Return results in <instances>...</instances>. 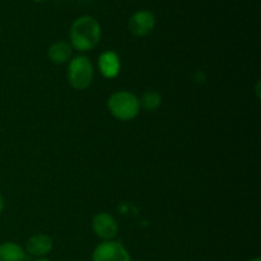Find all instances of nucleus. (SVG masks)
<instances>
[{
    "label": "nucleus",
    "instance_id": "obj_1",
    "mask_svg": "<svg viewBox=\"0 0 261 261\" xmlns=\"http://www.w3.org/2000/svg\"><path fill=\"white\" fill-rule=\"evenodd\" d=\"M101 24L91 15L76 18L70 27V42L78 51H91L101 41Z\"/></svg>",
    "mask_w": 261,
    "mask_h": 261
},
{
    "label": "nucleus",
    "instance_id": "obj_2",
    "mask_svg": "<svg viewBox=\"0 0 261 261\" xmlns=\"http://www.w3.org/2000/svg\"><path fill=\"white\" fill-rule=\"evenodd\" d=\"M107 107L111 115L121 121H129L139 114L140 103L135 94L127 91L115 92L107 102Z\"/></svg>",
    "mask_w": 261,
    "mask_h": 261
},
{
    "label": "nucleus",
    "instance_id": "obj_3",
    "mask_svg": "<svg viewBox=\"0 0 261 261\" xmlns=\"http://www.w3.org/2000/svg\"><path fill=\"white\" fill-rule=\"evenodd\" d=\"M94 70L91 60L87 56H75L68 66V81L76 91H84L93 82Z\"/></svg>",
    "mask_w": 261,
    "mask_h": 261
},
{
    "label": "nucleus",
    "instance_id": "obj_4",
    "mask_svg": "<svg viewBox=\"0 0 261 261\" xmlns=\"http://www.w3.org/2000/svg\"><path fill=\"white\" fill-rule=\"evenodd\" d=\"M92 261H132V256L120 242L105 241L94 249Z\"/></svg>",
    "mask_w": 261,
    "mask_h": 261
},
{
    "label": "nucleus",
    "instance_id": "obj_5",
    "mask_svg": "<svg viewBox=\"0 0 261 261\" xmlns=\"http://www.w3.org/2000/svg\"><path fill=\"white\" fill-rule=\"evenodd\" d=\"M132 35L137 37H145L153 32L155 27V17L149 10H138L130 17L127 23Z\"/></svg>",
    "mask_w": 261,
    "mask_h": 261
},
{
    "label": "nucleus",
    "instance_id": "obj_6",
    "mask_svg": "<svg viewBox=\"0 0 261 261\" xmlns=\"http://www.w3.org/2000/svg\"><path fill=\"white\" fill-rule=\"evenodd\" d=\"M92 226H93L94 233L105 241H112L119 232L116 219L111 214L105 213V212L94 216Z\"/></svg>",
    "mask_w": 261,
    "mask_h": 261
},
{
    "label": "nucleus",
    "instance_id": "obj_7",
    "mask_svg": "<svg viewBox=\"0 0 261 261\" xmlns=\"http://www.w3.org/2000/svg\"><path fill=\"white\" fill-rule=\"evenodd\" d=\"M54 242L53 239L47 234H35V236L31 237L30 240L25 244V251L28 255L33 257H37V259H42L46 255H48L53 250Z\"/></svg>",
    "mask_w": 261,
    "mask_h": 261
},
{
    "label": "nucleus",
    "instance_id": "obj_8",
    "mask_svg": "<svg viewBox=\"0 0 261 261\" xmlns=\"http://www.w3.org/2000/svg\"><path fill=\"white\" fill-rule=\"evenodd\" d=\"M98 68L105 78L111 79L117 76V74L120 73V68H121L119 55L115 51H105V53H102L98 59Z\"/></svg>",
    "mask_w": 261,
    "mask_h": 261
},
{
    "label": "nucleus",
    "instance_id": "obj_9",
    "mask_svg": "<svg viewBox=\"0 0 261 261\" xmlns=\"http://www.w3.org/2000/svg\"><path fill=\"white\" fill-rule=\"evenodd\" d=\"M71 53H73V48L68 42L59 41L50 46L47 55L54 64H64L71 58Z\"/></svg>",
    "mask_w": 261,
    "mask_h": 261
},
{
    "label": "nucleus",
    "instance_id": "obj_10",
    "mask_svg": "<svg viewBox=\"0 0 261 261\" xmlns=\"http://www.w3.org/2000/svg\"><path fill=\"white\" fill-rule=\"evenodd\" d=\"M25 251L14 242L0 245V261H24Z\"/></svg>",
    "mask_w": 261,
    "mask_h": 261
},
{
    "label": "nucleus",
    "instance_id": "obj_11",
    "mask_svg": "<svg viewBox=\"0 0 261 261\" xmlns=\"http://www.w3.org/2000/svg\"><path fill=\"white\" fill-rule=\"evenodd\" d=\"M139 103L147 111H155L161 106V103H162V97H161V94L158 92L148 91L143 94Z\"/></svg>",
    "mask_w": 261,
    "mask_h": 261
},
{
    "label": "nucleus",
    "instance_id": "obj_12",
    "mask_svg": "<svg viewBox=\"0 0 261 261\" xmlns=\"http://www.w3.org/2000/svg\"><path fill=\"white\" fill-rule=\"evenodd\" d=\"M3 209H4V198H3V195L0 194V214H2Z\"/></svg>",
    "mask_w": 261,
    "mask_h": 261
},
{
    "label": "nucleus",
    "instance_id": "obj_13",
    "mask_svg": "<svg viewBox=\"0 0 261 261\" xmlns=\"http://www.w3.org/2000/svg\"><path fill=\"white\" fill-rule=\"evenodd\" d=\"M249 261H261V259H260V257H254V259H251Z\"/></svg>",
    "mask_w": 261,
    "mask_h": 261
},
{
    "label": "nucleus",
    "instance_id": "obj_14",
    "mask_svg": "<svg viewBox=\"0 0 261 261\" xmlns=\"http://www.w3.org/2000/svg\"><path fill=\"white\" fill-rule=\"evenodd\" d=\"M35 261H50V260H47V259H45V257H42V259H36Z\"/></svg>",
    "mask_w": 261,
    "mask_h": 261
},
{
    "label": "nucleus",
    "instance_id": "obj_15",
    "mask_svg": "<svg viewBox=\"0 0 261 261\" xmlns=\"http://www.w3.org/2000/svg\"><path fill=\"white\" fill-rule=\"evenodd\" d=\"M33 2H36V3H42V2H46V0H33Z\"/></svg>",
    "mask_w": 261,
    "mask_h": 261
}]
</instances>
